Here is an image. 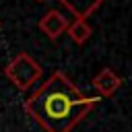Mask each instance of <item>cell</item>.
Here are the masks:
<instances>
[{
	"instance_id": "obj_1",
	"label": "cell",
	"mask_w": 132,
	"mask_h": 132,
	"mask_svg": "<svg viewBox=\"0 0 132 132\" xmlns=\"http://www.w3.org/2000/svg\"><path fill=\"white\" fill-rule=\"evenodd\" d=\"M97 101V97L85 95L64 72L56 70L25 101V109L45 132H70Z\"/></svg>"
},
{
	"instance_id": "obj_2",
	"label": "cell",
	"mask_w": 132,
	"mask_h": 132,
	"mask_svg": "<svg viewBox=\"0 0 132 132\" xmlns=\"http://www.w3.org/2000/svg\"><path fill=\"white\" fill-rule=\"evenodd\" d=\"M4 74H6V78H8L19 91H27V89H31V87L41 78L43 68H41L39 62L33 60L29 54L21 52V54H16V56L6 64Z\"/></svg>"
},
{
	"instance_id": "obj_3",
	"label": "cell",
	"mask_w": 132,
	"mask_h": 132,
	"mask_svg": "<svg viewBox=\"0 0 132 132\" xmlns=\"http://www.w3.org/2000/svg\"><path fill=\"white\" fill-rule=\"evenodd\" d=\"M105 0H93V4L85 10V12H76V16H74V21L68 25V29H66V33L70 35V39L74 41V43H85L89 37H91V33H93V29H91V25H89V16L103 4Z\"/></svg>"
},
{
	"instance_id": "obj_4",
	"label": "cell",
	"mask_w": 132,
	"mask_h": 132,
	"mask_svg": "<svg viewBox=\"0 0 132 132\" xmlns=\"http://www.w3.org/2000/svg\"><path fill=\"white\" fill-rule=\"evenodd\" d=\"M68 25H70L68 16H66L64 12H60V10H50V12H45V14L39 19V29H41L52 41H56L60 35H64L66 29H68Z\"/></svg>"
},
{
	"instance_id": "obj_5",
	"label": "cell",
	"mask_w": 132,
	"mask_h": 132,
	"mask_svg": "<svg viewBox=\"0 0 132 132\" xmlns=\"http://www.w3.org/2000/svg\"><path fill=\"white\" fill-rule=\"evenodd\" d=\"M93 87L97 89V93L101 97H111L122 87V78H120V74H116L111 68L105 66L99 70V74L93 76Z\"/></svg>"
},
{
	"instance_id": "obj_6",
	"label": "cell",
	"mask_w": 132,
	"mask_h": 132,
	"mask_svg": "<svg viewBox=\"0 0 132 132\" xmlns=\"http://www.w3.org/2000/svg\"><path fill=\"white\" fill-rule=\"evenodd\" d=\"M37 2H45V0H37ZM60 2H62V4H66V8H68V10H70V12H72V14L76 16V8H74V6H72V4L68 2V0H60Z\"/></svg>"
}]
</instances>
